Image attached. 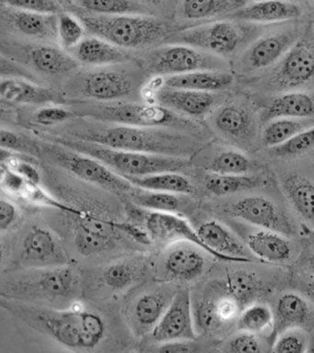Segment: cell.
Returning a JSON list of instances; mask_svg holds the SVG:
<instances>
[{"mask_svg":"<svg viewBox=\"0 0 314 353\" xmlns=\"http://www.w3.org/2000/svg\"><path fill=\"white\" fill-rule=\"evenodd\" d=\"M3 306L31 327L45 331L70 349H95L106 336V322L95 312L81 308L60 310L38 307L12 301Z\"/></svg>","mask_w":314,"mask_h":353,"instance_id":"1","label":"cell"},{"mask_svg":"<svg viewBox=\"0 0 314 353\" xmlns=\"http://www.w3.org/2000/svg\"><path fill=\"white\" fill-rule=\"evenodd\" d=\"M87 32L120 48H146L175 35L170 22L154 15H95L75 10Z\"/></svg>","mask_w":314,"mask_h":353,"instance_id":"2","label":"cell"},{"mask_svg":"<svg viewBox=\"0 0 314 353\" xmlns=\"http://www.w3.org/2000/svg\"><path fill=\"white\" fill-rule=\"evenodd\" d=\"M57 143L95 157L123 176H144L161 172H181L190 167L186 157L141 153L108 148L90 141L59 138Z\"/></svg>","mask_w":314,"mask_h":353,"instance_id":"3","label":"cell"},{"mask_svg":"<svg viewBox=\"0 0 314 353\" xmlns=\"http://www.w3.org/2000/svg\"><path fill=\"white\" fill-rule=\"evenodd\" d=\"M153 128L117 125L103 131L85 132L79 135V139L122 150L184 157L186 145L183 137Z\"/></svg>","mask_w":314,"mask_h":353,"instance_id":"4","label":"cell"},{"mask_svg":"<svg viewBox=\"0 0 314 353\" xmlns=\"http://www.w3.org/2000/svg\"><path fill=\"white\" fill-rule=\"evenodd\" d=\"M7 289L8 294L15 298L74 299L81 294V277L76 267L70 263L35 268L9 283Z\"/></svg>","mask_w":314,"mask_h":353,"instance_id":"5","label":"cell"},{"mask_svg":"<svg viewBox=\"0 0 314 353\" xmlns=\"http://www.w3.org/2000/svg\"><path fill=\"white\" fill-rule=\"evenodd\" d=\"M38 145L40 152H43L60 167L84 181L97 184L118 194L131 195L137 189L130 181L95 157L73 150L57 142Z\"/></svg>","mask_w":314,"mask_h":353,"instance_id":"6","label":"cell"},{"mask_svg":"<svg viewBox=\"0 0 314 353\" xmlns=\"http://www.w3.org/2000/svg\"><path fill=\"white\" fill-rule=\"evenodd\" d=\"M249 30L233 21H215L181 30L170 39L222 57L233 54L247 41Z\"/></svg>","mask_w":314,"mask_h":353,"instance_id":"7","label":"cell"},{"mask_svg":"<svg viewBox=\"0 0 314 353\" xmlns=\"http://www.w3.org/2000/svg\"><path fill=\"white\" fill-rule=\"evenodd\" d=\"M151 73L175 76L199 70L225 71L226 63L217 55L184 43L170 44L157 50L147 60Z\"/></svg>","mask_w":314,"mask_h":353,"instance_id":"8","label":"cell"},{"mask_svg":"<svg viewBox=\"0 0 314 353\" xmlns=\"http://www.w3.org/2000/svg\"><path fill=\"white\" fill-rule=\"evenodd\" d=\"M88 115L117 125L136 127L167 126L177 121L175 112L161 105L137 102L99 105L90 109Z\"/></svg>","mask_w":314,"mask_h":353,"instance_id":"9","label":"cell"},{"mask_svg":"<svg viewBox=\"0 0 314 353\" xmlns=\"http://www.w3.org/2000/svg\"><path fill=\"white\" fill-rule=\"evenodd\" d=\"M228 216L250 223L256 228L277 232L284 236H293L295 230L285 212L268 198L249 196L227 205Z\"/></svg>","mask_w":314,"mask_h":353,"instance_id":"10","label":"cell"},{"mask_svg":"<svg viewBox=\"0 0 314 353\" xmlns=\"http://www.w3.org/2000/svg\"><path fill=\"white\" fill-rule=\"evenodd\" d=\"M194 309L189 289H179L164 316L150 334L155 344L173 341H195L197 338Z\"/></svg>","mask_w":314,"mask_h":353,"instance_id":"11","label":"cell"},{"mask_svg":"<svg viewBox=\"0 0 314 353\" xmlns=\"http://www.w3.org/2000/svg\"><path fill=\"white\" fill-rule=\"evenodd\" d=\"M137 79L123 68H106L87 72L79 91L98 101H115L128 98L137 88Z\"/></svg>","mask_w":314,"mask_h":353,"instance_id":"12","label":"cell"},{"mask_svg":"<svg viewBox=\"0 0 314 353\" xmlns=\"http://www.w3.org/2000/svg\"><path fill=\"white\" fill-rule=\"evenodd\" d=\"M169 287H159L141 294L128 309L131 330L137 336H150L176 294Z\"/></svg>","mask_w":314,"mask_h":353,"instance_id":"13","label":"cell"},{"mask_svg":"<svg viewBox=\"0 0 314 353\" xmlns=\"http://www.w3.org/2000/svg\"><path fill=\"white\" fill-rule=\"evenodd\" d=\"M314 79V44L297 41L272 74V83L281 88H294Z\"/></svg>","mask_w":314,"mask_h":353,"instance_id":"14","label":"cell"},{"mask_svg":"<svg viewBox=\"0 0 314 353\" xmlns=\"http://www.w3.org/2000/svg\"><path fill=\"white\" fill-rule=\"evenodd\" d=\"M21 259L35 268L70 263L59 239L49 229L34 225L27 232L21 245Z\"/></svg>","mask_w":314,"mask_h":353,"instance_id":"15","label":"cell"},{"mask_svg":"<svg viewBox=\"0 0 314 353\" xmlns=\"http://www.w3.org/2000/svg\"><path fill=\"white\" fill-rule=\"evenodd\" d=\"M143 223L153 240L190 242L211 255L210 251L201 241L197 230L179 214L150 211L145 214Z\"/></svg>","mask_w":314,"mask_h":353,"instance_id":"16","label":"cell"},{"mask_svg":"<svg viewBox=\"0 0 314 353\" xmlns=\"http://www.w3.org/2000/svg\"><path fill=\"white\" fill-rule=\"evenodd\" d=\"M201 241L210 251L211 256L223 261L251 262L244 245L226 226L217 221L203 223L197 229Z\"/></svg>","mask_w":314,"mask_h":353,"instance_id":"17","label":"cell"},{"mask_svg":"<svg viewBox=\"0 0 314 353\" xmlns=\"http://www.w3.org/2000/svg\"><path fill=\"white\" fill-rule=\"evenodd\" d=\"M156 101L173 112L203 118L214 107L215 97L211 92L167 87L159 88L155 94Z\"/></svg>","mask_w":314,"mask_h":353,"instance_id":"18","label":"cell"},{"mask_svg":"<svg viewBox=\"0 0 314 353\" xmlns=\"http://www.w3.org/2000/svg\"><path fill=\"white\" fill-rule=\"evenodd\" d=\"M1 17L2 21L27 37L46 41L59 39V14L32 12L2 6Z\"/></svg>","mask_w":314,"mask_h":353,"instance_id":"19","label":"cell"},{"mask_svg":"<svg viewBox=\"0 0 314 353\" xmlns=\"http://www.w3.org/2000/svg\"><path fill=\"white\" fill-rule=\"evenodd\" d=\"M297 37L294 30H286L259 39L244 55L245 69L255 71L272 65L297 43Z\"/></svg>","mask_w":314,"mask_h":353,"instance_id":"20","label":"cell"},{"mask_svg":"<svg viewBox=\"0 0 314 353\" xmlns=\"http://www.w3.org/2000/svg\"><path fill=\"white\" fill-rule=\"evenodd\" d=\"M300 15L302 8L288 0H261L244 6L228 17L248 23H275L293 21Z\"/></svg>","mask_w":314,"mask_h":353,"instance_id":"21","label":"cell"},{"mask_svg":"<svg viewBox=\"0 0 314 353\" xmlns=\"http://www.w3.org/2000/svg\"><path fill=\"white\" fill-rule=\"evenodd\" d=\"M0 97L2 101L10 104H61L65 101L59 91L15 77L1 80Z\"/></svg>","mask_w":314,"mask_h":353,"instance_id":"22","label":"cell"},{"mask_svg":"<svg viewBox=\"0 0 314 353\" xmlns=\"http://www.w3.org/2000/svg\"><path fill=\"white\" fill-rule=\"evenodd\" d=\"M205 256L197 248L179 245L168 253L164 262L165 275L170 280L189 283L205 272Z\"/></svg>","mask_w":314,"mask_h":353,"instance_id":"23","label":"cell"},{"mask_svg":"<svg viewBox=\"0 0 314 353\" xmlns=\"http://www.w3.org/2000/svg\"><path fill=\"white\" fill-rule=\"evenodd\" d=\"M70 52L79 63L99 68L118 65L129 60L128 54L120 47L95 35L84 38Z\"/></svg>","mask_w":314,"mask_h":353,"instance_id":"24","label":"cell"},{"mask_svg":"<svg viewBox=\"0 0 314 353\" xmlns=\"http://www.w3.org/2000/svg\"><path fill=\"white\" fill-rule=\"evenodd\" d=\"M248 250L262 261L280 263L291 259V243L284 234L277 232L261 229L253 231L246 237Z\"/></svg>","mask_w":314,"mask_h":353,"instance_id":"25","label":"cell"},{"mask_svg":"<svg viewBox=\"0 0 314 353\" xmlns=\"http://www.w3.org/2000/svg\"><path fill=\"white\" fill-rule=\"evenodd\" d=\"M164 81L167 87L212 92L227 90L233 84L234 77L222 70H199L165 77Z\"/></svg>","mask_w":314,"mask_h":353,"instance_id":"26","label":"cell"},{"mask_svg":"<svg viewBox=\"0 0 314 353\" xmlns=\"http://www.w3.org/2000/svg\"><path fill=\"white\" fill-rule=\"evenodd\" d=\"M26 54L29 62L37 71L49 76L68 73L79 65L72 55L48 44L29 47Z\"/></svg>","mask_w":314,"mask_h":353,"instance_id":"27","label":"cell"},{"mask_svg":"<svg viewBox=\"0 0 314 353\" xmlns=\"http://www.w3.org/2000/svg\"><path fill=\"white\" fill-rule=\"evenodd\" d=\"M148 270L147 262L141 259H124L104 268L100 281L112 291H125L144 278Z\"/></svg>","mask_w":314,"mask_h":353,"instance_id":"28","label":"cell"},{"mask_svg":"<svg viewBox=\"0 0 314 353\" xmlns=\"http://www.w3.org/2000/svg\"><path fill=\"white\" fill-rule=\"evenodd\" d=\"M245 5V0H181L178 14L187 21H208L230 16Z\"/></svg>","mask_w":314,"mask_h":353,"instance_id":"29","label":"cell"},{"mask_svg":"<svg viewBox=\"0 0 314 353\" xmlns=\"http://www.w3.org/2000/svg\"><path fill=\"white\" fill-rule=\"evenodd\" d=\"M275 309V323H277V327L280 332L289 327H304L313 319L310 303L302 295L294 292L281 295Z\"/></svg>","mask_w":314,"mask_h":353,"instance_id":"30","label":"cell"},{"mask_svg":"<svg viewBox=\"0 0 314 353\" xmlns=\"http://www.w3.org/2000/svg\"><path fill=\"white\" fill-rule=\"evenodd\" d=\"M314 115V99L308 94L291 92L273 99L266 108L267 121L278 118L305 119Z\"/></svg>","mask_w":314,"mask_h":353,"instance_id":"31","label":"cell"},{"mask_svg":"<svg viewBox=\"0 0 314 353\" xmlns=\"http://www.w3.org/2000/svg\"><path fill=\"white\" fill-rule=\"evenodd\" d=\"M75 10L95 15H154L153 8L140 0H74Z\"/></svg>","mask_w":314,"mask_h":353,"instance_id":"32","label":"cell"},{"mask_svg":"<svg viewBox=\"0 0 314 353\" xmlns=\"http://www.w3.org/2000/svg\"><path fill=\"white\" fill-rule=\"evenodd\" d=\"M282 186L289 203L300 216L314 222V182L307 176L293 173L286 176Z\"/></svg>","mask_w":314,"mask_h":353,"instance_id":"33","label":"cell"},{"mask_svg":"<svg viewBox=\"0 0 314 353\" xmlns=\"http://www.w3.org/2000/svg\"><path fill=\"white\" fill-rule=\"evenodd\" d=\"M139 189L153 192L192 194L195 188L192 182L180 172H161L144 176H124Z\"/></svg>","mask_w":314,"mask_h":353,"instance_id":"34","label":"cell"},{"mask_svg":"<svg viewBox=\"0 0 314 353\" xmlns=\"http://www.w3.org/2000/svg\"><path fill=\"white\" fill-rule=\"evenodd\" d=\"M266 185V179L259 176L223 175L212 173L206 176L205 186L212 194L226 196L257 189Z\"/></svg>","mask_w":314,"mask_h":353,"instance_id":"35","label":"cell"},{"mask_svg":"<svg viewBox=\"0 0 314 353\" xmlns=\"http://www.w3.org/2000/svg\"><path fill=\"white\" fill-rule=\"evenodd\" d=\"M214 124L220 132L228 137H247L252 130L253 120L250 112L239 105H226L217 112Z\"/></svg>","mask_w":314,"mask_h":353,"instance_id":"36","label":"cell"},{"mask_svg":"<svg viewBox=\"0 0 314 353\" xmlns=\"http://www.w3.org/2000/svg\"><path fill=\"white\" fill-rule=\"evenodd\" d=\"M314 125L311 118H278L270 121L264 129L263 142L267 148H273L291 139L294 135Z\"/></svg>","mask_w":314,"mask_h":353,"instance_id":"37","label":"cell"},{"mask_svg":"<svg viewBox=\"0 0 314 353\" xmlns=\"http://www.w3.org/2000/svg\"><path fill=\"white\" fill-rule=\"evenodd\" d=\"M137 190V189H136ZM132 200L137 206L150 211L180 214L183 209V201L179 194L170 192H153V190H135Z\"/></svg>","mask_w":314,"mask_h":353,"instance_id":"38","label":"cell"},{"mask_svg":"<svg viewBox=\"0 0 314 353\" xmlns=\"http://www.w3.org/2000/svg\"><path fill=\"white\" fill-rule=\"evenodd\" d=\"M275 316L271 308L264 303H251L239 314L238 330L259 335L271 330L275 325Z\"/></svg>","mask_w":314,"mask_h":353,"instance_id":"39","label":"cell"},{"mask_svg":"<svg viewBox=\"0 0 314 353\" xmlns=\"http://www.w3.org/2000/svg\"><path fill=\"white\" fill-rule=\"evenodd\" d=\"M225 289L245 308L257 296L262 290V284L253 273L239 270L228 275Z\"/></svg>","mask_w":314,"mask_h":353,"instance_id":"40","label":"cell"},{"mask_svg":"<svg viewBox=\"0 0 314 353\" xmlns=\"http://www.w3.org/2000/svg\"><path fill=\"white\" fill-rule=\"evenodd\" d=\"M73 216L75 217L76 226L98 236L117 240L121 233H124L125 223L115 222L109 218L100 216L84 210H79L78 214Z\"/></svg>","mask_w":314,"mask_h":353,"instance_id":"41","label":"cell"},{"mask_svg":"<svg viewBox=\"0 0 314 353\" xmlns=\"http://www.w3.org/2000/svg\"><path fill=\"white\" fill-rule=\"evenodd\" d=\"M85 32H86V28L75 14L64 12V11L59 14L57 34L63 48L70 51L78 46L84 40Z\"/></svg>","mask_w":314,"mask_h":353,"instance_id":"42","label":"cell"},{"mask_svg":"<svg viewBox=\"0 0 314 353\" xmlns=\"http://www.w3.org/2000/svg\"><path fill=\"white\" fill-rule=\"evenodd\" d=\"M212 173L223 175H244L251 168L250 160L244 154L237 151H225L215 157L209 165Z\"/></svg>","mask_w":314,"mask_h":353,"instance_id":"43","label":"cell"},{"mask_svg":"<svg viewBox=\"0 0 314 353\" xmlns=\"http://www.w3.org/2000/svg\"><path fill=\"white\" fill-rule=\"evenodd\" d=\"M117 240L90 233L75 225L74 245L81 255L92 256L114 248Z\"/></svg>","mask_w":314,"mask_h":353,"instance_id":"44","label":"cell"},{"mask_svg":"<svg viewBox=\"0 0 314 353\" xmlns=\"http://www.w3.org/2000/svg\"><path fill=\"white\" fill-rule=\"evenodd\" d=\"M308 339L302 327H289L281 331L273 345L277 353H303L307 352Z\"/></svg>","mask_w":314,"mask_h":353,"instance_id":"45","label":"cell"},{"mask_svg":"<svg viewBox=\"0 0 314 353\" xmlns=\"http://www.w3.org/2000/svg\"><path fill=\"white\" fill-rule=\"evenodd\" d=\"M314 148V125L299 132L286 142L272 148L277 157H293L306 153Z\"/></svg>","mask_w":314,"mask_h":353,"instance_id":"46","label":"cell"},{"mask_svg":"<svg viewBox=\"0 0 314 353\" xmlns=\"http://www.w3.org/2000/svg\"><path fill=\"white\" fill-rule=\"evenodd\" d=\"M1 5L43 14H59L63 11L59 0H1Z\"/></svg>","mask_w":314,"mask_h":353,"instance_id":"47","label":"cell"},{"mask_svg":"<svg viewBox=\"0 0 314 353\" xmlns=\"http://www.w3.org/2000/svg\"><path fill=\"white\" fill-rule=\"evenodd\" d=\"M75 116L70 110L64 108L51 106L38 110L35 116V121L41 125L52 126L65 123Z\"/></svg>","mask_w":314,"mask_h":353,"instance_id":"48","label":"cell"},{"mask_svg":"<svg viewBox=\"0 0 314 353\" xmlns=\"http://www.w3.org/2000/svg\"><path fill=\"white\" fill-rule=\"evenodd\" d=\"M261 345L255 334L241 331L228 341L227 352L234 353L261 352Z\"/></svg>","mask_w":314,"mask_h":353,"instance_id":"49","label":"cell"},{"mask_svg":"<svg viewBox=\"0 0 314 353\" xmlns=\"http://www.w3.org/2000/svg\"><path fill=\"white\" fill-rule=\"evenodd\" d=\"M2 163L5 164V168H7L8 170L17 173L18 175L23 176L26 181L32 182V183L40 184L41 176L39 171L31 163L12 157L2 159Z\"/></svg>","mask_w":314,"mask_h":353,"instance_id":"50","label":"cell"},{"mask_svg":"<svg viewBox=\"0 0 314 353\" xmlns=\"http://www.w3.org/2000/svg\"><path fill=\"white\" fill-rule=\"evenodd\" d=\"M0 145L6 150L29 152V153L39 152L38 145H29L20 135L9 130L2 129L0 132Z\"/></svg>","mask_w":314,"mask_h":353,"instance_id":"51","label":"cell"},{"mask_svg":"<svg viewBox=\"0 0 314 353\" xmlns=\"http://www.w3.org/2000/svg\"><path fill=\"white\" fill-rule=\"evenodd\" d=\"M19 212L15 204L9 200L0 201V229L2 232L12 228L17 220Z\"/></svg>","mask_w":314,"mask_h":353,"instance_id":"52","label":"cell"},{"mask_svg":"<svg viewBox=\"0 0 314 353\" xmlns=\"http://www.w3.org/2000/svg\"><path fill=\"white\" fill-rule=\"evenodd\" d=\"M197 345L194 341H173L156 344L153 352H197Z\"/></svg>","mask_w":314,"mask_h":353,"instance_id":"53","label":"cell"},{"mask_svg":"<svg viewBox=\"0 0 314 353\" xmlns=\"http://www.w3.org/2000/svg\"><path fill=\"white\" fill-rule=\"evenodd\" d=\"M302 291L304 296L314 305V281H306L303 283Z\"/></svg>","mask_w":314,"mask_h":353,"instance_id":"54","label":"cell"},{"mask_svg":"<svg viewBox=\"0 0 314 353\" xmlns=\"http://www.w3.org/2000/svg\"><path fill=\"white\" fill-rule=\"evenodd\" d=\"M140 1L144 3V4L148 5V7H158V6H161L162 3L165 1V0H140Z\"/></svg>","mask_w":314,"mask_h":353,"instance_id":"55","label":"cell"},{"mask_svg":"<svg viewBox=\"0 0 314 353\" xmlns=\"http://www.w3.org/2000/svg\"><path fill=\"white\" fill-rule=\"evenodd\" d=\"M308 267L314 272V254L311 256L310 261H308Z\"/></svg>","mask_w":314,"mask_h":353,"instance_id":"56","label":"cell"},{"mask_svg":"<svg viewBox=\"0 0 314 353\" xmlns=\"http://www.w3.org/2000/svg\"><path fill=\"white\" fill-rule=\"evenodd\" d=\"M61 5H72L74 0H59Z\"/></svg>","mask_w":314,"mask_h":353,"instance_id":"57","label":"cell"}]
</instances>
